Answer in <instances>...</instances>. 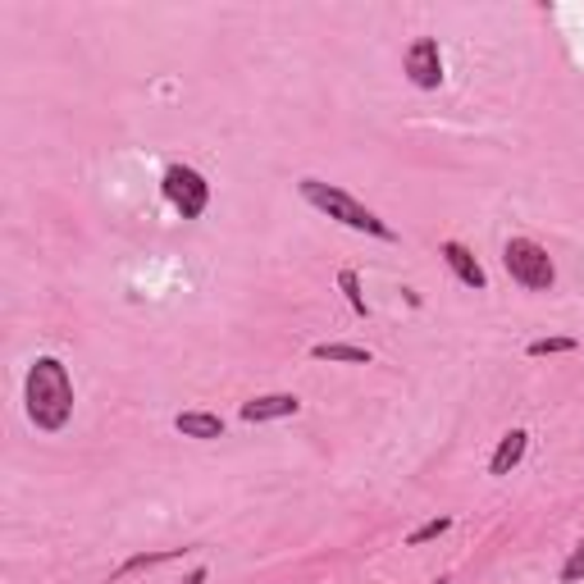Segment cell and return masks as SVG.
Wrapping results in <instances>:
<instances>
[{"label":"cell","instance_id":"cell-1","mask_svg":"<svg viewBox=\"0 0 584 584\" xmlns=\"http://www.w3.org/2000/svg\"><path fill=\"white\" fill-rule=\"evenodd\" d=\"M23 407H28V420L46 434H60L69 415H73V379L64 370V361L55 357H37L28 379H23Z\"/></svg>","mask_w":584,"mask_h":584},{"label":"cell","instance_id":"cell-2","mask_svg":"<svg viewBox=\"0 0 584 584\" xmlns=\"http://www.w3.org/2000/svg\"><path fill=\"white\" fill-rule=\"evenodd\" d=\"M297 187H301V197L316 206V210H325L329 219H338V224H347V228H357V233H370V238L393 243V228H388L370 206H361L352 192H342V187H333V183H320V178H301Z\"/></svg>","mask_w":584,"mask_h":584},{"label":"cell","instance_id":"cell-3","mask_svg":"<svg viewBox=\"0 0 584 584\" xmlns=\"http://www.w3.org/2000/svg\"><path fill=\"white\" fill-rule=\"evenodd\" d=\"M502 265H507V275H512L521 288H530V292H548V288L557 284L553 256L543 251L534 238H512L507 251H502Z\"/></svg>","mask_w":584,"mask_h":584},{"label":"cell","instance_id":"cell-4","mask_svg":"<svg viewBox=\"0 0 584 584\" xmlns=\"http://www.w3.org/2000/svg\"><path fill=\"white\" fill-rule=\"evenodd\" d=\"M160 187H165L169 206H174L183 219H202V210H206V202H210V183L192 169V165H169L165 178H160Z\"/></svg>","mask_w":584,"mask_h":584},{"label":"cell","instance_id":"cell-5","mask_svg":"<svg viewBox=\"0 0 584 584\" xmlns=\"http://www.w3.org/2000/svg\"><path fill=\"white\" fill-rule=\"evenodd\" d=\"M407 78L420 92L443 87V51H439L434 37H415V42H411V51H407Z\"/></svg>","mask_w":584,"mask_h":584},{"label":"cell","instance_id":"cell-6","mask_svg":"<svg viewBox=\"0 0 584 584\" xmlns=\"http://www.w3.org/2000/svg\"><path fill=\"white\" fill-rule=\"evenodd\" d=\"M297 411H301V398H292V393H265V398L243 402V420H247V424L288 420V415H297Z\"/></svg>","mask_w":584,"mask_h":584},{"label":"cell","instance_id":"cell-7","mask_svg":"<svg viewBox=\"0 0 584 584\" xmlns=\"http://www.w3.org/2000/svg\"><path fill=\"white\" fill-rule=\"evenodd\" d=\"M443 260H448V269L465 284V288H475V292H484L489 288V275H484V265L471 256V247H461V243H443V251H439Z\"/></svg>","mask_w":584,"mask_h":584},{"label":"cell","instance_id":"cell-8","mask_svg":"<svg viewBox=\"0 0 584 584\" xmlns=\"http://www.w3.org/2000/svg\"><path fill=\"white\" fill-rule=\"evenodd\" d=\"M525 448H530V434L525 430H507L502 443H498V452H493V461H489V475H512L516 465L525 461Z\"/></svg>","mask_w":584,"mask_h":584},{"label":"cell","instance_id":"cell-9","mask_svg":"<svg viewBox=\"0 0 584 584\" xmlns=\"http://www.w3.org/2000/svg\"><path fill=\"white\" fill-rule=\"evenodd\" d=\"M174 430L183 434V439H224V420L215 415V411H183V415H174Z\"/></svg>","mask_w":584,"mask_h":584},{"label":"cell","instance_id":"cell-10","mask_svg":"<svg viewBox=\"0 0 584 584\" xmlns=\"http://www.w3.org/2000/svg\"><path fill=\"white\" fill-rule=\"evenodd\" d=\"M316 361H342V366H370V347H352V342H316L310 347Z\"/></svg>","mask_w":584,"mask_h":584},{"label":"cell","instance_id":"cell-11","mask_svg":"<svg viewBox=\"0 0 584 584\" xmlns=\"http://www.w3.org/2000/svg\"><path fill=\"white\" fill-rule=\"evenodd\" d=\"M187 548H165V553H137V557H128L119 571H114V580H124V575H133V571H146V566H165V562H174V557H183Z\"/></svg>","mask_w":584,"mask_h":584},{"label":"cell","instance_id":"cell-12","mask_svg":"<svg viewBox=\"0 0 584 584\" xmlns=\"http://www.w3.org/2000/svg\"><path fill=\"white\" fill-rule=\"evenodd\" d=\"M338 288H342L347 306H352L357 316L366 320V316H370V306H366V292H361V279H357V269H342V275H338Z\"/></svg>","mask_w":584,"mask_h":584},{"label":"cell","instance_id":"cell-13","mask_svg":"<svg viewBox=\"0 0 584 584\" xmlns=\"http://www.w3.org/2000/svg\"><path fill=\"white\" fill-rule=\"evenodd\" d=\"M452 530V516H434V521H424L420 530H411L407 534V548H420V543H430V539H439V534H448Z\"/></svg>","mask_w":584,"mask_h":584},{"label":"cell","instance_id":"cell-14","mask_svg":"<svg viewBox=\"0 0 584 584\" xmlns=\"http://www.w3.org/2000/svg\"><path fill=\"white\" fill-rule=\"evenodd\" d=\"M557 580H562V584H580V580H584V543H575V548H571V557L562 562Z\"/></svg>","mask_w":584,"mask_h":584},{"label":"cell","instance_id":"cell-15","mask_svg":"<svg viewBox=\"0 0 584 584\" xmlns=\"http://www.w3.org/2000/svg\"><path fill=\"white\" fill-rule=\"evenodd\" d=\"M575 338H539V342H530V357H557V352H575Z\"/></svg>","mask_w":584,"mask_h":584},{"label":"cell","instance_id":"cell-16","mask_svg":"<svg viewBox=\"0 0 584 584\" xmlns=\"http://www.w3.org/2000/svg\"><path fill=\"white\" fill-rule=\"evenodd\" d=\"M183 584H206V566H197V571H192V575H187Z\"/></svg>","mask_w":584,"mask_h":584},{"label":"cell","instance_id":"cell-17","mask_svg":"<svg viewBox=\"0 0 584 584\" xmlns=\"http://www.w3.org/2000/svg\"><path fill=\"white\" fill-rule=\"evenodd\" d=\"M434 584H448V580H434Z\"/></svg>","mask_w":584,"mask_h":584}]
</instances>
